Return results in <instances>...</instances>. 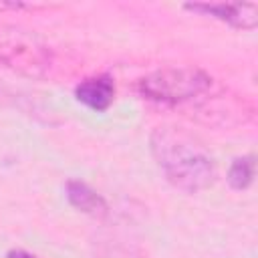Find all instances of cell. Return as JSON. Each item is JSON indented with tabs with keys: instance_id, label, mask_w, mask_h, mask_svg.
I'll list each match as a JSON object with an SVG mask.
<instances>
[{
	"instance_id": "obj_1",
	"label": "cell",
	"mask_w": 258,
	"mask_h": 258,
	"mask_svg": "<svg viewBox=\"0 0 258 258\" xmlns=\"http://www.w3.org/2000/svg\"><path fill=\"white\" fill-rule=\"evenodd\" d=\"M149 147L165 179L177 189L196 194L214 183V159L185 133L157 127L149 137Z\"/></svg>"
},
{
	"instance_id": "obj_2",
	"label": "cell",
	"mask_w": 258,
	"mask_h": 258,
	"mask_svg": "<svg viewBox=\"0 0 258 258\" xmlns=\"http://www.w3.org/2000/svg\"><path fill=\"white\" fill-rule=\"evenodd\" d=\"M0 67L30 79H46L56 69V54L38 34L0 24Z\"/></svg>"
},
{
	"instance_id": "obj_3",
	"label": "cell",
	"mask_w": 258,
	"mask_h": 258,
	"mask_svg": "<svg viewBox=\"0 0 258 258\" xmlns=\"http://www.w3.org/2000/svg\"><path fill=\"white\" fill-rule=\"evenodd\" d=\"M214 79L196 67H165L145 75L137 89L141 97L159 105H185L210 93Z\"/></svg>"
},
{
	"instance_id": "obj_4",
	"label": "cell",
	"mask_w": 258,
	"mask_h": 258,
	"mask_svg": "<svg viewBox=\"0 0 258 258\" xmlns=\"http://www.w3.org/2000/svg\"><path fill=\"white\" fill-rule=\"evenodd\" d=\"M187 10L212 16L220 22H226L234 28L250 30L258 24V6L246 2H196L185 4Z\"/></svg>"
},
{
	"instance_id": "obj_5",
	"label": "cell",
	"mask_w": 258,
	"mask_h": 258,
	"mask_svg": "<svg viewBox=\"0 0 258 258\" xmlns=\"http://www.w3.org/2000/svg\"><path fill=\"white\" fill-rule=\"evenodd\" d=\"M75 97L93 111H107L115 97V83L107 75L83 79L75 87Z\"/></svg>"
},
{
	"instance_id": "obj_6",
	"label": "cell",
	"mask_w": 258,
	"mask_h": 258,
	"mask_svg": "<svg viewBox=\"0 0 258 258\" xmlns=\"http://www.w3.org/2000/svg\"><path fill=\"white\" fill-rule=\"evenodd\" d=\"M67 200L73 208H77L79 212L91 214V216H107L109 214V206L107 202L87 183L79 181V179H69L67 181Z\"/></svg>"
},
{
	"instance_id": "obj_7",
	"label": "cell",
	"mask_w": 258,
	"mask_h": 258,
	"mask_svg": "<svg viewBox=\"0 0 258 258\" xmlns=\"http://www.w3.org/2000/svg\"><path fill=\"white\" fill-rule=\"evenodd\" d=\"M228 181L234 189H246L254 181V157L244 155L234 159L228 171Z\"/></svg>"
},
{
	"instance_id": "obj_8",
	"label": "cell",
	"mask_w": 258,
	"mask_h": 258,
	"mask_svg": "<svg viewBox=\"0 0 258 258\" xmlns=\"http://www.w3.org/2000/svg\"><path fill=\"white\" fill-rule=\"evenodd\" d=\"M6 258H38V256L30 254V252H26V250H10V252L6 254Z\"/></svg>"
}]
</instances>
